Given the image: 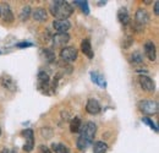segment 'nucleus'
I'll use <instances>...</instances> for the list:
<instances>
[{
    "mask_svg": "<svg viewBox=\"0 0 159 153\" xmlns=\"http://www.w3.org/2000/svg\"><path fill=\"white\" fill-rule=\"evenodd\" d=\"M96 134H97V125L94 123L88 121L84 125H82L80 130V136L76 141V146L80 151H84L92 145Z\"/></svg>",
    "mask_w": 159,
    "mask_h": 153,
    "instance_id": "1",
    "label": "nucleus"
},
{
    "mask_svg": "<svg viewBox=\"0 0 159 153\" xmlns=\"http://www.w3.org/2000/svg\"><path fill=\"white\" fill-rule=\"evenodd\" d=\"M49 11L55 17V20H67L72 15L74 7L65 0H55L50 2Z\"/></svg>",
    "mask_w": 159,
    "mask_h": 153,
    "instance_id": "2",
    "label": "nucleus"
},
{
    "mask_svg": "<svg viewBox=\"0 0 159 153\" xmlns=\"http://www.w3.org/2000/svg\"><path fill=\"white\" fill-rule=\"evenodd\" d=\"M37 88H38V91H39L40 93H43V95H45V96H50L52 95V90H50V77L49 75L45 72V71H43V70H40L39 72H38V76H37Z\"/></svg>",
    "mask_w": 159,
    "mask_h": 153,
    "instance_id": "3",
    "label": "nucleus"
},
{
    "mask_svg": "<svg viewBox=\"0 0 159 153\" xmlns=\"http://www.w3.org/2000/svg\"><path fill=\"white\" fill-rule=\"evenodd\" d=\"M139 109L147 116L156 115L158 113V103L153 99H142L139 103Z\"/></svg>",
    "mask_w": 159,
    "mask_h": 153,
    "instance_id": "4",
    "label": "nucleus"
},
{
    "mask_svg": "<svg viewBox=\"0 0 159 153\" xmlns=\"http://www.w3.org/2000/svg\"><path fill=\"white\" fill-rule=\"evenodd\" d=\"M77 55H79V50L72 47V45H66L61 49L60 52V58H61V61L64 63H74L76 59H77Z\"/></svg>",
    "mask_w": 159,
    "mask_h": 153,
    "instance_id": "5",
    "label": "nucleus"
},
{
    "mask_svg": "<svg viewBox=\"0 0 159 153\" xmlns=\"http://www.w3.org/2000/svg\"><path fill=\"white\" fill-rule=\"evenodd\" d=\"M22 136L25 137V145H23V151L26 153H31L34 148V132L32 129H26L22 131Z\"/></svg>",
    "mask_w": 159,
    "mask_h": 153,
    "instance_id": "6",
    "label": "nucleus"
},
{
    "mask_svg": "<svg viewBox=\"0 0 159 153\" xmlns=\"http://www.w3.org/2000/svg\"><path fill=\"white\" fill-rule=\"evenodd\" d=\"M137 81H139V86L143 91L146 92H149V93H153L156 91V85H154V81L147 75H139L137 77Z\"/></svg>",
    "mask_w": 159,
    "mask_h": 153,
    "instance_id": "7",
    "label": "nucleus"
},
{
    "mask_svg": "<svg viewBox=\"0 0 159 153\" xmlns=\"http://www.w3.org/2000/svg\"><path fill=\"white\" fill-rule=\"evenodd\" d=\"M70 42V35L69 33H55L53 37H52V43H53V47L55 48H64L66 47V44Z\"/></svg>",
    "mask_w": 159,
    "mask_h": 153,
    "instance_id": "8",
    "label": "nucleus"
},
{
    "mask_svg": "<svg viewBox=\"0 0 159 153\" xmlns=\"http://www.w3.org/2000/svg\"><path fill=\"white\" fill-rule=\"evenodd\" d=\"M102 108H100L99 102L94 98H89L87 100V104H86V112L91 115H97L100 113Z\"/></svg>",
    "mask_w": 159,
    "mask_h": 153,
    "instance_id": "9",
    "label": "nucleus"
},
{
    "mask_svg": "<svg viewBox=\"0 0 159 153\" xmlns=\"http://www.w3.org/2000/svg\"><path fill=\"white\" fill-rule=\"evenodd\" d=\"M0 82L4 88H6L7 91H11V92H16L17 90V86H16V82L14 81V78L10 76V75H6L4 74L1 78H0Z\"/></svg>",
    "mask_w": 159,
    "mask_h": 153,
    "instance_id": "10",
    "label": "nucleus"
},
{
    "mask_svg": "<svg viewBox=\"0 0 159 153\" xmlns=\"http://www.w3.org/2000/svg\"><path fill=\"white\" fill-rule=\"evenodd\" d=\"M53 27L58 33H65L66 31L70 30L71 23L69 20H54L53 21Z\"/></svg>",
    "mask_w": 159,
    "mask_h": 153,
    "instance_id": "11",
    "label": "nucleus"
},
{
    "mask_svg": "<svg viewBox=\"0 0 159 153\" xmlns=\"http://www.w3.org/2000/svg\"><path fill=\"white\" fill-rule=\"evenodd\" d=\"M0 12H1V16H0V17H2V21H4V22H7V23L14 22L15 16H14V12H12L10 5L4 4L2 7H0Z\"/></svg>",
    "mask_w": 159,
    "mask_h": 153,
    "instance_id": "12",
    "label": "nucleus"
},
{
    "mask_svg": "<svg viewBox=\"0 0 159 153\" xmlns=\"http://www.w3.org/2000/svg\"><path fill=\"white\" fill-rule=\"evenodd\" d=\"M135 20H136V23L141 26V27H143V26H146L148 22H149V15H148V12L144 10V9H139L137 11H136V15H135Z\"/></svg>",
    "mask_w": 159,
    "mask_h": 153,
    "instance_id": "13",
    "label": "nucleus"
},
{
    "mask_svg": "<svg viewBox=\"0 0 159 153\" xmlns=\"http://www.w3.org/2000/svg\"><path fill=\"white\" fill-rule=\"evenodd\" d=\"M144 53H146V57L148 58L151 61H154L156 58H157V49H156V45L152 40H147L144 43Z\"/></svg>",
    "mask_w": 159,
    "mask_h": 153,
    "instance_id": "14",
    "label": "nucleus"
},
{
    "mask_svg": "<svg viewBox=\"0 0 159 153\" xmlns=\"http://www.w3.org/2000/svg\"><path fill=\"white\" fill-rule=\"evenodd\" d=\"M81 52L88 58V59H93V57H94V52L92 49L91 40L88 38H84L81 42Z\"/></svg>",
    "mask_w": 159,
    "mask_h": 153,
    "instance_id": "15",
    "label": "nucleus"
},
{
    "mask_svg": "<svg viewBox=\"0 0 159 153\" xmlns=\"http://www.w3.org/2000/svg\"><path fill=\"white\" fill-rule=\"evenodd\" d=\"M32 17L37 22H44L48 19V11L44 7H37L32 11Z\"/></svg>",
    "mask_w": 159,
    "mask_h": 153,
    "instance_id": "16",
    "label": "nucleus"
},
{
    "mask_svg": "<svg viewBox=\"0 0 159 153\" xmlns=\"http://www.w3.org/2000/svg\"><path fill=\"white\" fill-rule=\"evenodd\" d=\"M89 76H91L92 82L96 83L97 86H99L100 88H105V87H107V81H105V78L102 76L100 74H98L97 71H91Z\"/></svg>",
    "mask_w": 159,
    "mask_h": 153,
    "instance_id": "17",
    "label": "nucleus"
},
{
    "mask_svg": "<svg viewBox=\"0 0 159 153\" xmlns=\"http://www.w3.org/2000/svg\"><path fill=\"white\" fill-rule=\"evenodd\" d=\"M81 128H82V120H81V118H79V116L72 118L71 121H70V131L72 134H77V132H80Z\"/></svg>",
    "mask_w": 159,
    "mask_h": 153,
    "instance_id": "18",
    "label": "nucleus"
},
{
    "mask_svg": "<svg viewBox=\"0 0 159 153\" xmlns=\"http://www.w3.org/2000/svg\"><path fill=\"white\" fill-rule=\"evenodd\" d=\"M118 20H119L120 23L122 25H129L130 22V15H129V11L126 7H120L119 11H118Z\"/></svg>",
    "mask_w": 159,
    "mask_h": 153,
    "instance_id": "19",
    "label": "nucleus"
},
{
    "mask_svg": "<svg viewBox=\"0 0 159 153\" xmlns=\"http://www.w3.org/2000/svg\"><path fill=\"white\" fill-rule=\"evenodd\" d=\"M50 151L54 153H70V148L66 145H64V143L54 142V143H52Z\"/></svg>",
    "mask_w": 159,
    "mask_h": 153,
    "instance_id": "20",
    "label": "nucleus"
},
{
    "mask_svg": "<svg viewBox=\"0 0 159 153\" xmlns=\"http://www.w3.org/2000/svg\"><path fill=\"white\" fill-rule=\"evenodd\" d=\"M108 145L103 141H97L93 145V153H107L108 152Z\"/></svg>",
    "mask_w": 159,
    "mask_h": 153,
    "instance_id": "21",
    "label": "nucleus"
},
{
    "mask_svg": "<svg viewBox=\"0 0 159 153\" xmlns=\"http://www.w3.org/2000/svg\"><path fill=\"white\" fill-rule=\"evenodd\" d=\"M42 55H43L44 60H45L47 63H55V61H57L55 53H54L52 49H43V50H42Z\"/></svg>",
    "mask_w": 159,
    "mask_h": 153,
    "instance_id": "22",
    "label": "nucleus"
},
{
    "mask_svg": "<svg viewBox=\"0 0 159 153\" xmlns=\"http://www.w3.org/2000/svg\"><path fill=\"white\" fill-rule=\"evenodd\" d=\"M130 63L134 64V65H141L143 63V58H142V54L139 53V50L134 52L131 55H130Z\"/></svg>",
    "mask_w": 159,
    "mask_h": 153,
    "instance_id": "23",
    "label": "nucleus"
},
{
    "mask_svg": "<svg viewBox=\"0 0 159 153\" xmlns=\"http://www.w3.org/2000/svg\"><path fill=\"white\" fill-rule=\"evenodd\" d=\"M75 5H77L79 7H81L82 12L84 15H89V6H88V1H83V0H75L74 1Z\"/></svg>",
    "mask_w": 159,
    "mask_h": 153,
    "instance_id": "24",
    "label": "nucleus"
},
{
    "mask_svg": "<svg viewBox=\"0 0 159 153\" xmlns=\"http://www.w3.org/2000/svg\"><path fill=\"white\" fill-rule=\"evenodd\" d=\"M31 14H32L31 7H30L28 5H27V6H23V7H22V10H21V12H20V20L22 21V22L27 21V20L30 19Z\"/></svg>",
    "mask_w": 159,
    "mask_h": 153,
    "instance_id": "25",
    "label": "nucleus"
},
{
    "mask_svg": "<svg viewBox=\"0 0 159 153\" xmlns=\"http://www.w3.org/2000/svg\"><path fill=\"white\" fill-rule=\"evenodd\" d=\"M142 123H144V124H147L154 132H158V126L156 125V123L151 119V118H148V116H143L142 118Z\"/></svg>",
    "mask_w": 159,
    "mask_h": 153,
    "instance_id": "26",
    "label": "nucleus"
},
{
    "mask_svg": "<svg viewBox=\"0 0 159 153\" xmlns=\"http://www.w3.org/2000/svg\"><path fill=\"white\" fill-rule=\"evenodd\" d=\"M40 135L45 138H50L53 136V130L50 128H42L40 129Z\"/></svg>",
    "mask_w": 159,
    "mask_h": 153,
    "instance_id": "27",
    "label": "nucleus"
},
{
    "mask_svg": "<svg viewBox=\"0 0 159 153\" xmlns=\"http://www.w3.org/2000/svg\"><path fill=\"white\" fill-rule=\"evenodd\" d=\"M38 153H53L50 151L49 147H47L45 145H39L38 146Z\"/></svg>",
    "mask_w": 159,
    "mask_h": 153,
    "instance_id": "28",
    "label": "nucleus"
},
{
    "mask_svg": "<svg viewBox=\"0 0 159 153\" xmlns=\"http://www.w3.org/2000/svg\"><path fill=\"white\" fill-rule=\"evenodd\" d=\"M17 48H30V47H33V43L31 42H21V43H17L16 44Z\"/></svg>",
    "mask_w": 159,
    "mask_h": 153,
    "instance_id": "29",
    "label": "nucleus"
},
{
    "mask_svg": "<svg viewBox=\"0 0 159 153\" xmlns=\"http://www.w3.org/2000/svg\"><path fill=\"white\" fill-rule=\"evenodd\" d=\"M154 15H159V1H154Z\"/></svg>",
    "mask_w": 159,
    "mask_h": 153,
    "instance_id": "30",
    "label": "nucleus"
},
{
    "mask_svg": "<svg viewBox=\"0 0 159 153\" xmlns=\"http://www.w3.org/2000/svg\"><path fill=\"white\" fill-rule=\"evenodd\" d=\"M1 153H11V150H9V148L4 147V148L1 150ZM12 153H17V152H16V151H12Z\"/></svg>",
    "mask_w": 159,
    "mask_h": 153,
    "instance_id": "31",
    "label": "nucleus"
},
{
    "mask_svg": "<svg viewBox=\"0 0 159 153\" xmlns=\"http://www.w3.org/2000/svg\"><path fill=\"white\" fill-rule=\"evenodd\" d=\"M143 2H144L146 5H149V4H151V2H153V1H151V0H144Z\"/></svg>",
    "mask_w": 159,
    "mask_h": 153,
    "instance_id": "32",
    "label": "nucleus"
},
{
    "mask_svg": "<svg viewBox=\"0 0 159 153\" xmlns=\"http://www.w3.org/2000/svg\"><path fill=\"white\" fill-rule=\"evenodd\" d=\"M98 2H99V4H98L99 6H103V5H105V4H107V1H98Z\"/></svg>",
    "mask_w": 159,
    "mask_h": 153,
    "instance_id": "33",
    "label": "nucleus"
},
{
    "mask_svg": "<svg viewBox=\"0 0 159 153\" xmlns=\"http://www.w3.org/2000/svg\"><path fill=\"white\" fill-rule=\"evenodd\" d=\"M0 136H1V129H0Z\"/></svg>",
    "mask_w": 159,
    "mask_h": 153,
    "instance_id": "34",
    "label": "nucleus"
},
{
    "mask_svg": "<svg viewBox=\"0 0 159 153\" xmlns=\"http://www.w3.org/2000/svg\"><path fill=\"white\" fill-rule=\"evenodd\" d=\"M0 16H1V12H0Z\"/></svg>",
    "mask_w": 159,
    "mask_h": 153,
    "instance_id": "35",
    "label": "nucleus"
},
{
    "mask_svg": "<svg viewBox=\"0 0 159 153\" xmlns=\"http://www.w3.org/2000/svg\"><path fill=\"white\" fill-rule=\"evenodd\" d=\"M0 54H1V52H0Z\"/></svg>",
    "mask_w": 159,
    "mask_h": 153,
    "instance_id": "36",
    "label": "nucleus"
}]
</instances>
